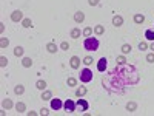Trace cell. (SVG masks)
<instances>
[{
	"label": "cell",
	"instance_id": "cell-1",
	"mask_svg": "<svg viewBox=\"0 0 154 116\" xmlns=\"http://www.w3.org/2000/svg\"><path fill=\"white\" fill-rule=\"evenodd\" d=\"M99 45H100V42H99L97 37H86L83 42V48L86 51H97Z\"/></svg>",
	"mask_w": 154,
	"mask_h": 116
},
{
	"label": "cell",
	"instance_id": "cell-2",
	"mask_svg": "<svg viewBox=\"0 0 154 116\" xmlns=\"http://www.w3.org/2000/svg\"><path fill=\"white\" fill-rule=\"evenodd\" d=\"M80 82H83V84H90V82L92 81V77H94V74H92V71L85 67V68H82L80 70Z\"/></svg>",
	"mask_w": 154,
	"mask_h": 116
},
{
	"label": "cell",
	"instance_id": "cell-3",
	"mask_svg": "<svg viewBox=\"0 0 154 116\" xmlns=\"http://www.w3.org/2000/svg\"><path fill=\"white\" fill-rule=\"evenodd\" d=\"M76 107H77V104L74 101H71V99H66V101L63 102V108H65V112H66V113H74Z\"/></svg>",
	"mask_w": 154,
	"mask_h": 116
},
{
	"label": "cell",
	"instance_id": "cell-4",
	"mask_svg": "<svg viewBox=\"0 0 154 116\" xmlns=\"http://www.w3.org/2000/svg\"><path fill=\"white\" fill-rule=\"evenodd\" d=\"M25 17H23V13H22L20 9H15V11H13L11 13V20L14 22V23H19V22H22Z\"/></svg>",
	"mask_w": 154,
	"mask_h": 116
},
{
	"label": "cell",
	"instance_id": "cell-5",
	"mask_svg": "<svg viewBox=\"0 0 154 116\" xmlns=\"http://www.w3.org/2000/svg\"><path fill=\"white\" fill-rule=\"evenodd\" d=\"M49 102H51V108L56 110V112L60 108H63V102H62V99H59V98H52Z\"/></svg>",
	"mask_w": 154,
	"mask_h": 116
},
{
	"label": "cell",
	"instance_id": "cell-6",
	"mask_svg": "<svg viewBox=\"0 0 154 116\" xmlns=\"http://www.w3.org/2000/svg\"><path fill=\"white\" fill-rule=\"evenodd\" d=\"M106 67H108V59L106 57H100L99 62H97V70L100 71V73H103V71L106 70Z\"/></svg>",
	"mask_w": 154,
	"mask_h": 116
},
{
	"label": "cell",
	"instance_id": "cell-7",
	"mask_svg": "<svg viewBox=\"0 0 154 116\" xmlns=\"http://www.w3.org/2000/svg\"><path fill=\"white\" fill-rule=\"evenodd\" d=\"M77 107H79L80 110H82V112H86V110L88 108H90V104H88V101H86V99H82V98H79V99H77Z\"/></svg>",
	"mask_w": 154,
	"mask_h": 116
},
{
	"label": "cell",
	"instance_id": "cell-8",
	"mask_svg": "<svg viewBox=\"0 0 154 116\" xmlns=\"http://www.w3.org/2000/svg\"><path fill=\"white\" fill-rule=\"evenodd\" d=\"M69 67L73 68V70H77V68H80V57L79 56H73L69 59Z\"/></svg>",
	"mask_w": 154,
	"mask_h": 116
},
{
	"label": "cell",
	"instance_id": "cell-9",
	"mask_svg": "<svg viewBox=\"0 0 154 116\" xmlns=\"http://www.w3.org/2000/svg\"><path fill=\"white\" fill-rule=\"evenodd\" d=\"M46 51L51 53V54H56V53L59 51V47H57L54 42H49V43H46Z\"/></svg>",
	"mask_w": 154,
	"mask_h": 116
},
{
	"label": "cell",
	"instance_id": "cell-10",
	"mask_svg": "<svg viewBox=\"0 0 154 116\" xmlns=\"http://www.w3.org/2000/svg\"><path fill=\"white\" fill-rule=\"evenodd\" d=\"M113 25L116 26V28H120V26L123 25V17L122 16H114L113 17Z\"/></svg>",
	"mask_w": 154,
	"mask_h": 116
},
{
	"label": "cell",
	"instance_id": "cell-11",
	"mask_svg": "<svg viewBox=\"0 0 154 116\" xmlns=\"http://www.w3.org/2000/svg\"><path fill=\"white\" fill-rule=\"evenodd\" d=\"M13 107H15V105L13 104V101H11V99L6 98V99H3V101H2V108H3V110H11Z\"/></svg>",
	"mask_w": 154,
	"mask_h": 116
},
{
	"label": "cell",
	"instance_id": "cell-12",
	"mask_svg": "<svg viewBox=\"0 0 154 116\" xmlns=\"http://www.w3.org/2000/svg\"><path fill=\"white\" fill-rule=\"evenodd\" d=\"M133 20H134V23H137V25H142V23L145 22V16H144V14H140V13H137V14H134Z\"/></svg>",
	"mask_w": 154,
	"mask_h": 116
},
{
	"label": "cell",
	"instance_id": "cell-13",
	"mask_svg": "<svg viewBox=\"0 0 154 116\" xmlns=\"http://www.w3.org/2000/svg\"><path fill=\"white\" fill-rule=\"evenodd\" d=\"M83 20H85V14L82 13V11H77V13L74 14V22L76 23H82Z\"/></svg>",
	"mask_w": 154,
	"mask_h": 116
},
{
	"label": "cell",
	"instance_id": "cell-14",
	"mask_svg": "<svg viewBox=\"0 0 154 116\" xmlns=\"http://www.w3.org/2000/svg\"><path fill=\"white\" fill-rule=\"evenodd\" d=\"M94 34L96 36H103L105 34V26L103 25H96L94 26Z\"/></svg>",
	"mask_w": 154,
	"mask_h": 116
},
{
	"label": "cell",
	"instance_id": "cell-15",
	"mask_svg": "<svg viewBox=\"0 0 154 116\" xmlns=\"http://www.w3.org/2000/svg\"><path fill=\"white\" fill-rule=\"evenodd\" d=\"M40 99H43V101H51V99H52V93L49 91V90H43Z\"/></svg>",
	"mask_w": 154,
	"mask_h": 116
},
{
	"label": "cell",
	"instance_id": "cell-16",
	"mask_svg": "<svg viewBox=\"0 0 154 116\" xmlns=\"http://www.w3.org/2000/svg\"><path fill=\"white\" fill-rule=\"evenodd\" d=\"M86 87H79V88H76V96L77 98H83L86 95Z\"/></svg>",
	"mask_w": 154,
	"mask_h": 116
},
{
	"label": "cell",
	"instance_id": "cell-17",
	"mask_svg": "<svg viewBox=\"0 0 154 116\" xmlns=\"http://www.w3.org/2000/svg\"><path fill=\"white\" fill-rule=\"evenodd\" d=\"M36 88H38V90H40V91L46 90V81H43V79H38V81L36 82Z\"/></svg>",
	"mask_w": 154,
	"mask_h": 116
},
{
	"label": "cell",
	"instance_id": "cell-18",
	"mask_svg": "<svg viewBox=\"0 0 154 116\" xmlns=\"http://www.w3.org/2000/svg\"><path fill=\"white\" fill-rule=\"evenodd\" d=\"M15 112L17 113H26V105L23 102H17L15 104Z\"/></svg>",
	"mask_w": 154,
	"mask_h": 116
},
{
	"label": "cell",
	"instance_id": "cell-19",
	"mask_svg": "<svg viewBox=\"0 0 154 116\" xmlns=\"http://www.w3.org/2000/svg\"><path fill=\"white\" fill-rule=\"evenodd\" d=\"M22 26H23V28H32V20L29 19V17H25L23 20H22Z\"/></svg>",
	"mask_w": 154,
	"mask_h": 116
},
{
	"label": "cell",
	"instance_id": "cell-20",
	"mask_svg": "<svg viewBox=\"0 0 154 116\" xmlns=\"http://www.w3.org/2000/svg\"><path fill=\"white\" fill-rule=\"evenodd\" d=\"M14 93H15V95H17V96H22V95H23V93H25V87L22 85V84L15 85V87H14Z\"/></svg>",
	"mask_w": 154,
	"mask_h": 116
},
{
	"label": "cell",
	"instance_id": "cell-21",
	"mask_svg": "<svg viewBox=\"0 0 154 116\" xmlns=\"http://www.w3.org/2000/svg\"><path fill=\"white\" fill-rule=\"evenodd\" d=\"M22 65H23L25 68H31L32 67V59L31 57H23L22 59Z\"/></svg>",
	"mask_w": 154,
	"mask_h": 116
},
{
	"label": "cell",
	"instance_id": "cell-22",
	"mask_svg": "<svg viewBox=\"0 0 154 116\" xmlns=\"http://www.w3.org/2000/svg\"><path fill=\"white\" fill-rule=\"evenodd\" d=\"M23 53H25L23 47H15L14 48V56L15 57H23Z\"/></svg>",
	"mask_w": 154,
	"mask_h": 116
},
{
	"label": "cell",
	"instance_id": "cell-23",
	"mask_svg": "<svg viewBox=\"0 0 154 116\" xmlns=\"http://www.w3.org/2000/svg\"><path fill=\"white\" fill-rule=\"evenodd\" d=\"M80 34H82L80 28H73V30H71V33H69V36L73 37V39H79V37H80Z\"/></svg>",
	"mask_w": 154,
	"mask_h": 116
},
{
	"label": "cell",
	"instance_id": "cell-24",
	"mask_svg": "<svg viewBox=\"0 0 154 116\" xmlns=\"http://www.w3.org/2000/svg\"><path fill=\"white\" fill-rule=\"evenodd\" d=\"M126 110H128L130 113H133V112H136L137 110V104L134 102V101H131V102H128L126 104Z\"/></svg>",
	"mask_w": 154,
	"mask_h": 116
},
{
	"label": "cell",
	"instance_id": "cell-25",
	"mask_svg": "<svg viewBox=\"0 0 154 116\" xmlns=\"http://www.w3.org/2000/svg\"><path fill=\"white\" fill-rule=\"evenodd\" d=\"M145 39L150 42H154V30H146L145 31Z\"/></svg>",
	"mask_w": 154,
	"mask_h": 116
},
{
	"label": "cell",
	"instance_id": "cell-26",
	"mask_svg": "<svg viewBox=\"0 0 154 116\" xmlns=\"http://www.w3.org/2000/svg\"><path fill=\"white\" fill-rule=\"evenodd\" d=\"M120 50H122V54H130V53H131V50H133V47H131L130 43H123Z\"/></svg>",
	"mask_w": 154,
	"mask_h": 116
},
{
	"label": "cell",
	"instance_id": "cell-27",
	"mask_svg": "<svg viewBox=\"0 0 154 116\" xmlns=\"http://www.w3.org/2000/svg\"><path fill=\"white\" fill-rule=\"evenodd\" d=\"M8 45H9V39H6V37H0V48L5 50Z\"/></svg>",
	"mask_w": 154,
	"mask_h": 116
},
{
	"label": "cell",
	"instance_id": "cell-28",
	"mask_svg": "<svg viewBox=\"0 0 154 116\" xmlns=\"http://www.w3.org/2000/svg\"><path fill=\"white\" fill-rule=\"evenodd\" d=\"M92 33H94V30H92L91 26H86V28H85L83 31H82V34H83L85 37H91V34H92Z\"/></svg>",
	"mask_w": 154,
	"mask_h": 116
},
{
	"label": "cell",
	"instance_id": "cell-29",
	"mask_svg": "<svg viewBox=\"0 0 154 116\" xmlns=\"http://www.w3.org/2000/svg\"><path fill=\"white\" fill-rule=\"evenodd\" d=\"M66 85L68 87H76L77 85V79H76V77H68V79H66Z\"/></svg>",
	"mask_w": 154,
	"mask_h": 116
},
{
	"label": "cell",
	"instance_id": "cell-30",
	"mask_svg": "<svg viewBox=\"0 0 154 116\" xmlns=\"http://www.w3.org/2000/svg\"><path fill=\"white\" fill-rule=\"evenodd\" d=\"M116 62H117V65H125V64H126V57H125V54H123V56H119L117 59H116Z\"/></svg>",
	"mask_w": 154,
	"mask_h": 116
},
{
	"label": "cell",
	"instance_id": "cell-31",
	"mask_svg": "<svg viewBox=\"0 0 154 116\" xmlns=\"http://www.w3.org/2000/svg\"><path fill=\"white\" fill-rule=\"evenodd\" d=\"M6 65H8V57L6 56H2V57H0V67L5 68Z\"/></svg>",
	"mask_w": 154,
	"mask_h": 116
},
{
	"label": "cell",
	"instance_id": "cell-32",
	"mask_svg": "<svg viewBox=\"0 0 154 116\" xmlns=\"http://www.w3.org/2000/svg\"><path fill=\"white\" fill-rule=\"evenodd\" d=\"M94 62V60H92V57L91 56H86V57H83V64L86 65V67H90V65Z\"/></svg>",
	"mask_w": 154,
	"mask_h": 116
},
{
	"label": "cell",
	"instance_id": "cell-33",
	"mask_svg": "<svg viewBox=\"0 0 154 116\" xmlns=\"http://www.w3.org/2000/svg\"><path fill=\"white\" fill-rule=\"evenodd\" d=\"M146 62L154 64V53H148V54H146Z\"/></svg>",
	"mask_w": 154,
	"mask_h": 116
},
{
	"label": "cell",
	"instance_id": "cell-34",
	"mask_svg": "<svg viewBox=\"0 0 154 116\" xmlns=\"http://www.w3.org/2000/svg\"><path fill=\"white\" fill-rule=\"evenodd\" d=\"M60 50L68 51V50H69V43H68V42H62V43H60Z\"/></svg>",
	"mask_w": 154,
	"mask_h": 116
},
{
	"label": "cell",
	"instance_id": "cell-35",
	"mask_svg": "<svg viewBox=\"0 0 154 116\" xmlns=\"http://www.w3.org/2000/svg\"><path fill=\"white\" fill-rule=\"evenodd\" d=\"M139 50H140V51H145V50H148V43H146V42H140V43H139Z\"/></svg>",
	"mask_w": 154,
	"mask_h": 116
},
{
	"label": "cell",
	"instance_id": "cell-36",
	"mask_svg": "<svg viewBox=\"0 0 154 116\" xmlns=\"http://www.w3.org/2000/svg\"><path fill=\"white\" fill-rule=\"evenodd\" d=\"M99 3H100V0H88V5H90V6H97Z\"/></svg>",
	"mask_w": 154,
	"mask_h": 116
},
{
	"label": "cell",
	"instance_id": "cell-37",
	"mask_svg": "<svg viewBox=\"0 0 154 116\" xmlns=\"http://www.w3.org/2000/svg\"><path fill=\"white\" fill-rule=\"evenodd\" d=\"M49 112H48V108H42L40 112H38V115H42V116H46Z\"/></svg>",
	"mask_w": 154,
	"mask_h": 116
},
{
	"label": "cell",
	"instance_id": "cell-38",
	"mask_svg": "<svg viewBox=\"0 0 154 116\" xmlns=\"http://www.w3.org/2000/svg\"><path fill=\"white\" fill-rule=\"evenodd\" d=\"M26 115H28V116H36L37 113L36 112H26Z\"/></svg>",
	"mask_w": 154,
	"mask_h": 116
},
{
	"label": "cell",
	"instance_id": "cell-39",
	"mask_svg": "<svg viewBox=\"0 0 154 116\" xmlns=\"http://www.w3.org/2000/svg\"><path fill=\"white\" fill-rule=\"evenodd\" d=\"M3 31H5V25L0 23V33H3Z\"/></svg>",
	"mask_w": 154,
	"mask_h": 116
},
{
	"label": "cell",
	"instance_id": "cell-40",
	"mask_svg": "<svg viewBox=\"0 0 154 116\" xmlns=\"http://www.w3.org/2000/svg\"><path fill=\"white\" fill-rule=\"evenodd\" d=\"M150 50H153V53H154V42H151V45H150Z\"/></svg>",
	"mask_w": 154,
	"mask_h": 116
}]
</instances>
